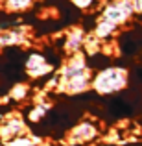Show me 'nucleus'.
Wrapping results in <instances>:
<instances>
[{
  "label": "nucleus",
  "instance_id": "obj_1",
  "mask_svg": "<svg viewBox=\"0 0 142 146\" xmlns=\"http://www.w3.org/2000/svg\"><path fill=\"white\" fill-rule=\"evenodd\" d=\"M129 83V74L124 67H103L90 78V89L102 96L120 93Z\"/></svg>",
  "mask_w": 142,
  "mask_h": 146
},
{
  "label": "nucleus",
  "instance_id": "obj_2",
  "mask_svg": "<svg viewBox=\"0 0 142 146\" xmlns=\"http://www.w3.org/2000/svg\"><path fill=\"white\" fill-rule=\"evenodd\" d=\"M102 135L100 124L92 118H83L76 126H72L67 133V144L68 146H85L90 143H96Z\"/></svg>",
  "mask_w": 142,
  "mask_h": 146
},
{
  "label": "nucleus",
  "instance_id": "obj_3",
  "mask_svg": "<svg viewBox=\"0 0 142 146\" xmlns=\"http://www.w3.org/2000/svg\"><path fill=\"white\" fill-rule=\"evenodd\" d=\"M100 17L116 26H124L135 17V4L133 0H111L100 7Z\"/></svg>",
  "mask_w": 142,
  "mask_h": 146
},
{
  "label": "nucleus",
  "instance_id": "obj_4",
  "mask_svg": "<svg viewBox=\"0 0 142 146\" xmlns=\"http://www.w3.org/2000/svg\"><path fill=\"white\" fill-rule=\"evenodd\" d=\"M24 70L30 78L33 80H43L48 78L55 72V67L48 61L46 56H43L41 52H32L24 61Z\"/></svg>",
  "mask_w": 142,
  "mask_h": 146
},
{
  "label": "nucleus",
  "instance_id": "obj_5",
  "mask_svg": "<svg viewBox=\"0 0 142 146\" xmlns=\"http://www.w3.org/2000/svg\"><path fill=\"white\" fill-rule=\"evenodd\" d=\"M28 131V124H26L24 117L22 115H7L2 122H0V141L6 143V141L13 139V137L20 135V133Z\"/></svg>",
  "mask_w": 142,
  "mask_h": 146
},
{
  "label": "nucleus",
  "instance_id": "obj_6",
  "mask_svg": "<svg viewBox=\"0 0 142 146\" xmlns=\"http://www.w3.org/2000/svg\"><path fill=\"white\" fill-rule=\"evenodd\" d=\"M26 43H28V30L24 26H17V28H9V30L0 32V50L26 44Z\"/></svg>",
  "mask_w": 142,
  "mask_h": 146
},
{
  "label": "nucleus",
  "instance_id": "obj_7",
  "mask_svg": "<svg viewBox=\"0 0 142 146\" xmlns=\"http://www.w3.org/2000/svg\"><path fill=\"white\" fill-rule=\"evenodd\" d=\"M85 30L76 26V28H70L65 35V41H63V50L65 54H76V52H81L83 50V43H85Z\"/></svg>",
  "mask_w": 142,
  "mask_h": 146
},
{
  "label": "nucleus",
  "instance_id": "obj_8",
  "mask_svg": "<svg viewBox=\"0 0 142 146\" xmlns=\"http://www.w3.org/2000/svg\"><path fill=\"white\" fill-rule=\"evenodd\" d=\"M118 28H120V26H116V24H113V22H109V21H105V19L100 17L98 22H96V26H94V30H92V35L100 41V43H107V41H111V39L116 37Z\"/></svg>",
  "mask_w": 142,
  "mask_h": 146
},
{
  "label": "nucleus",
  "instance_id": "obj_9",
  "mask_svg": "<svg viewBox=\"0 0 142 146\" xmlns=\"http://www.w3.org/2000/svg\"><path fill=\"white\" fill-rule=\"evenodd\" d=\"M48 111H50V106H48V104L35 102V104H32V106L28 107V111H26V117H24V120H28V122H33V124H37V122H41V120H43V118L48 115Z\"/></svg>",
  "mask_w": 142,
  "mask_h": 146
},
{
  "label": "nucleus",
  "instance_id": "obj_10",
  "mask_svg": "<svg viewBox=\"0 0 142 146\" xmlns=\"http://www.w3.org/2000/svg\"><path fill=\"white\" fill-rule=\"evenodd\" d=\"M35 4V0H0V7L9 13H22L28 11Z\"/></svg>",
  "mask_w": 142,
  "mask_h": 146
},
{
  "label": "nucleus",
  "instance_id": "obj_11",
  "mask_svg": "<svg viewBox=\"0 0 142 146\" xmlns=\"http://www.w3.org/2000/svg\"><path fill=\"white\" fill-rule=\"evenodd\" d=\"M37 144H39V139L33 137L28 131H24V133H20V135H17V137H13V139L4 143V146H37Z\"/></svg>",
  "mask_w": 142,
  "mask_h": 146
},
{
  "label": "nucleus",
  "instance_id": "obj_12",
  "mask_svg": "<svg viewBox=\"0 0 142 146\" xmlns=\"http://www.w3.org/2000/svg\"><path fill=\"white\" fill-rule=\"evenodd\" d=\"M30 93H32V89H30L28 83H15L9 89L7 96L13 100V102H24V100H28Z\"/></svg>",
  "mask_w": 142,
  "mask_h": 146
},
{
  "label": "nucleus",
  "instance_id": "obj_13",
  "mask_svg": "<svg viewBox=\"0 0 142 146\" xmlns=\"http://www.w3.org/2000/svg\"><path fill=\"white\" fill-rule=\"evenodd\" d=\"M72 4H74L78 9H81V11H89L90 7L94 6V2L96 0H70Z\"/></svg>",
  "mask_w": 142,
  "mask_h": 146
},
{
  "label": "nucleus",
  "instance_id": "obj_14",
  "mask_svg": "<svg viewBox=\"0 0 142 146\" xmlns=\"http://www.w3.org/2000/svg\"><path fill=\"white\" fill-rule=\"evenodd\" d=\"M135 4V15H142V0H133Z\"/></svg>",
  "mask_w": 142,
  "mask_h": 146
}]
</instances>
